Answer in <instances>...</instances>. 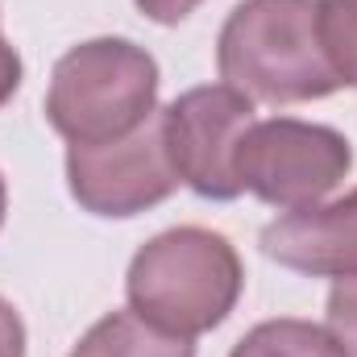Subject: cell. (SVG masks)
Instances as JSON below:
<instances>
[{
  "label": "cell",
  "mask_w": 357,
  "mask_h": 357,
  "mask_svg": "<svg viewBox=\"0 0 357 357\" xmlns=\"http://www.w3.org/2000/svg\"><path fill=\"white\" fill-rule=\"evenodd\" d=\"M216 67L229 88L262 104H303L341 88L316 0H241L220 29Z\"/></svg>",
  "instance_id": "obj_1"
},
{
  "label": "cell",
  "mask_w": 357,
  "mask_h": 357,
  "mask_svg": "<svg viewBox=\"0 0 357 357\" xmlns=\"http://www.w3.org/2000/svg\"><path fill=\"white\" fill-rule=\"evenodd\" d=\"M241 258L229 237L183 225L146 241L129 262V307L162 333L199 337L225 324L241 295Z\"/></svg>",
  "instance_id": "obj_2"
},
{
  "label": "cell",
  "mask_w": 357,
  "mask_h": 357,
  "mask_svg": "<svg viewBox=\"0 0 357 357\" xmlns=\"http://www.w3.org/2000/svg\"><path fill=\"white\" fill-rule=\"evenodd\" d=\"M158 63L125 38H91L54 63L46 121L71 146H100L154 116Z\"/></svg>",
  "instance_id": "obj_3"
},
{
  "label": "cell",
  "mask_w": 357,
  "mask_h": 357,
  "mask_svg": "<svg viewBox=\"0 0 357 357\" xmlns=\"http://www.w3.org/2000/svg\"><path fill=\"white\" fill-rule=\"evenodd\" d=\"M354 167L345 133L295 116L254 121L237 150V178L262 204L295 212L320 204Z\"/></svg>",
  "instance_id": "obj_4"
},
{
  "label": "cell",
  "mask_w": 357,
  "mask_h": 357,
  "mask_svg": "<svg viewBox=\"0 0 357 357\" xmlns=\"http://www.w3.org/2000/svg\"><path fill=\"white\" fill-rule=\"evenodd\" d=\"M254 129V100L229 84H204L183 91L162 112L167 154L178 183L204 199H237V150Z\"/></svg>",
  "instance_id": "obj_5"
},
{
  "label": "cell",
  "mask_w": 357,
  "mask_h": 357,
  "mask_svg": "<svg viewBox=\"0 0 357 357\" xmlns=\"http://www.w3.org/2000/svg\"><path fill=\"white\" fill-rule=\"evenodd\" d=\"M67 183L79 208L96 216H137L162 204L178 187V175L167 154L162 116H150L133 133L100 146L67 150Z\"/></svg>",
  "instance_id": "obj_6"
},
{
  "label": "cell",
  "mask_w": 357,
  "mask_h": 357,
  "mask_svg": "<svg viewBox=\"0 0 357 357\" xmlns=\"http://www.w3.org/2000/svg\"><path fill=\"white\" fill-rule=\"evenodd\" d=\"M262 254L270 262L312 278L357 274V191L333 204H312L278 216L262 229Z\"/></svg>",
  "instance_id": "obj_7"
},
{
  "label": "cell",
  "mask_w": 357,
  "mask_h": 357,
  "mask_svg": "<svg viewBox=\"0 0 357 357\" xmlns=\"http://www.w3.org/2000/svg\"><path fill=\"white\" fill-rule=\"evenodd\" d=\"M71 357H195L191 337H175L129 312H108L96 320L84 341L71 349Z\"/></svg>",
  "instance_id": "obj_8"
},
{
  "label": "cell",
  "mask_w": 357,
  "mask_h": 357,
  "mask_svg": "<svg viewBox=\"0 0 357 357\" xmlns=\"http://www.w3.org/2000/svg\"><path fill=\"white\" fill-rule=\"evenodd\" d=\"M229 357H349L345 345L333 337V328H320L312 320H266L250 328Z\"/></svg>",
  "instance_id": "obj_9"
},
{
  "label": "cell",
  "mask_w": 357,
  "mask_h": 357,
  "mask_svg": "<svg viewBox=\"0 0 357 357\" xmlns=\"http://www.w3.org/2000/svg\"><path fill=\"white\" fill-rule=\"evenodd\" d=\"M320 38L341 75V84L357 88V0H316Z\"/></svg>",
  "instance_id": "obj_10"
},
{
  "label": "cell",
  "mask_w": 357,
  "mask_h": 357,
  "mask_svg": "<svg viewBox=\"0 0 357 357\" xmlns=\"http://www.w3.org/2000/svg\"><path fill=\"white\" fill-rule=\"evenodd\" d=\"M328 328L345 345V354L357 357V274L337 278V287L328 291Z\"/></svg>",
  "instance_id": "obj_11"
},
{
  "label": "cell",
  "mask_w": 357,
  "mask_h": 357,
  "mask_svg": "<svg viewBox=\"0 0 357 357\" xmlns=\"http://www.w3.org/2000/svg\"><path fill=\"white\" fill-rule=\"evenodd\" d=\"M0 357H25V324L4 295H0Z\"/></svg>",
  "instance_id": "obj_12"
},
{
  "label": "cell",
  "mask_w": 357,
  "mask_h": 357,
  "mask_svg": "<svg viewBox=\"0 0 357 357\" xmlns=\"http://www.w3.org/2000/svg\"><path fill=\"white\" fill-rule=\"evenodd\" d=\"M199 4H204V0H137V8H142L150 21H158V25H178V21L191 17Z\"/></svg>",
  "instance_id": "obj_13"
},
{
  "label": "cell",
  "mask_w": 357,
  "mask_h": 357,
  "mask_svg": "<svg viewBox=\"0 0 357 357\" xmlns=\"http://www.w3.org/2000/svg\"><path fill=\"white\" fill-rule=\"evenodd\" d=\"M21 88V54L8 46V38L0 33V108L17 96Z\"/></svg>",
  "instance_id": "obj_14"
},
{
  "label": "cell",
  "mask_w": 357,
  "mask_h": 357,
  "mask_svg": "<svg viewBox=\"0 0 357 357\" xmlns=\"http://www.w3.org/2000/svg\"><path fill=\"white\" fill-rule=\"evenodd\" d=\"M4 208H8V191H4V175H0V225H4Z\"/></svg>",
  "instance_id": "obj_15"
}]
</instances>
